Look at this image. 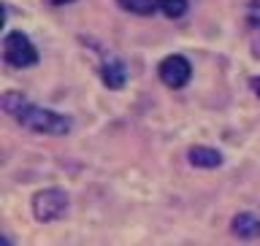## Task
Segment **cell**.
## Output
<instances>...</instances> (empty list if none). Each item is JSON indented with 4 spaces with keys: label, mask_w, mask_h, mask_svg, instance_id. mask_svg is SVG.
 <instances>
[{
    "label": "cell",
    "mask_w": 260,
    "mask_h": 246,
    "mask_svg": "<svg viewBox=\"0 0 260 246\" xmlns=\"http://www.w3.org/2000/svg\"><path fill=\"white\" fill-rule=\"evenodd\" d=\"M68 192L60 190V187H49V190H38L32 195L30 206H32V217L38 222H57L60 217H65L68 211Z\"/></svg>",
    "instance_id": "obj_2"
},
{
    "label": "cell",
    "mask_w": 260,
    "mask_h": 246,
    "mask_svg": "<svg viewBox=\"0 0 260 246\" xmlns=\"http://www.w3.org/2000/svg\"><path fill=\"white\" fill-rule=\"evenodd\" d=\"M101 79H103V84L109 87V89H122V87L127 84V68H125V62H122L119 57H109V60H103Z\"/></svg>",
    "instance_id": "obj_5"
},
{
    "label": "cell",
    "mask_w": 260,
    "mask_h": 246,
    "mask_svg": "<svg viewBox=\"0 0 260 246\" xmlns=\"http://www.w3.org/2000/svg\"><path fill=\"white\" fill-rule=\"evenodd\" d=\"M117 3L130 14H138V16H152L154 8H157V0H117Z\"/></svg>",
    "instance_id": "obj_8"
},
{
    "label": "cell",
    "mask_w": 260,
    "mask_h": 246,
    "mask_svg": "<svg viewBox=\"0 0 260 246\" xmlns=\"http://www.w3.org/2000/svg\"><path fill=\"white\" fill-rule=\"evenodd\" d=\"M257 30H260V27H257ZM257 44H260V36H257Z\"/></svg>",
    "instance_id": "obj_13"
},
{
    "label": "cell",
    "mask_w": 260,
    "mask_h": 246,
    "mask_svg": "<svg viewBox=\"0 0 260 246\" xmlns=\"http://www.w3.org/2000/svg\"><path fill=\"white\" fill-rule=\"evenodd\" d=\"M222 160H225L222 152L211 149V146H190V149H187V162H190L192 168H203V170L219 168Z\"/></svg>",
    "instance_id": "obj_6"
},
{
    "label": "cell",
    "mask_w": 260,
    "mask_h": 246,
    "mask_svg": "<svg viewBox=\"0 0 260 246\" xmlns=\"http://www.w3.org/2000/svg\"><path fill=\"white\" fill-rule=\"evenodd\" d=\"M157 8L168 19H179L187 14V0H157Z\"/></svg>",
    "instance_id": "obj_9"
},
{
    "label": "cell",
    "mask_w": 260,
    "mask_h": 246,
    "mask_svg": "<svg viewBox=\"0 0 260 246\" xmlns=\"http://www.w3.org/2000/svg\"><path fill=\"white\" fill-rule=\"evenodd\" d=\"M249 87H252V92H255V95L260 97V76H255V79H252V81H249Z\"/></svg>",
    "instance_id": "obj_10"
},
{
    "label": "cell",
    "mask_w": 260,
    "mask_h": 246,
    "mask_svg": "<svg viewBox=\"0 0 260 246\" xmlns=\"http://www.w3.org/2000/svg\"><path fill=\"white\" fill-rule=\"evenodd\" d=\"M3 111L11 114L22 127L32 130V133H41V135H65L73 127L71 117L30 103L22 92H6L3 95Z\"/></svg>",
    "instance_id": "obj_1"
},
{
    "label": "cell",
    "mask_w": 260,
    "mask_h": 246,
    "mask_svg": "<svg viewBox=\"0 0 260 246\" xmlns=\"http://www.w3.org/2000/svg\"><path fill=\"white\" fill-rule=\"evenodd\" d=\"M0 243H3V246H14L11 241H8V235H3V238H0Z\"/></svg>",
    "instance_id": "obj_12"
},
{
    "label": "cell",
    "mask_w": 260,
    "mask_h": 246,
    "mask_svg": "<svg viewBox=\"0 0 260 246\" xmlns=\"http://www.w3.org/2000/svg\"><path fill=\"white\" fill-rule=\"evenodd\" d=\"M44 3H49V6H68V3H73V0H44Z\"/></svg>",
    "instance_id": "obj_11"
},
{
    "label": "cell",
    "mask_w": 260,
    "mask_h": 246,
    "mask_svg": "<svg viewBox=\"0 0 260 246\" xmlns=\"http://www.w3.org/2000/svg\"><path fill=\"white\" fill-rule=\"evenodd\" d=\"M3 57L11 68H30L38 62V49L24 32L11 30L3 38Z\"/></svg>",
    "instance_id": "obj_3"
},
{
    "label": "cell",
    "mask_w": 260,
    "mask_h": 246,
    "mask_svg": "<svg viewBox=\"0 0 260 246\" xmlns=\"http://www.w3.org/2000/svg\"><path fill=\"white\" fill-rule=\"evenodd\" d=\"M157 76H160V81L166 87L182 89L187 81H190V76H192V65L182 54H168L166 60L157 65Z\"/></svg>",
    "instance_id": "obj_4"
},
{
    "label": "cell",
    "mask_w": 260,
    "mask_h": 246,
    "mask_svg": "<svg viewBox=\"0 0 260 246\" xmlns=\"http://www.w3.org/2000/svg\"><path fill=\"white\" fill-rule=\"evenodd\" d=\"M231 230H233L236 238H241V241H255V238H260V219L255 214L241 211V214L233 217Z\"/></svg>",
    "instance_id": "obj_7"
}]
</instances>
